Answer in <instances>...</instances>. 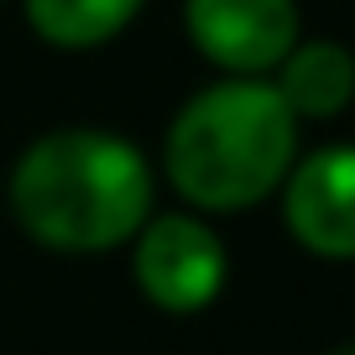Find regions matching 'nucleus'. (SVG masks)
<instances>
[{
    "label": "nucleus",
    "mask_w": 355,
    "mask_h": 355,
    "mask_svg": "<svg viewBox=\"0 0 355 355\" xmlns=\"http://www.w3.org/2000/svg\"><path fill=\"white\" fill-rule=\"evenodd\" d=\"M329 355H355V345H345V350H329Z\"/></svg>",
    "instance_id": "nucleus-8"
},
{
    "label": "nucleus",
    "mask_w": 355,
    "mask_h": 355,
    "mask_svg": "<svg viewBox=\"0 0 355 355\" xmlns=\"http://www.w3.org/2000/svg\"><path fill=\"white\" fill-rule=\"evenodd\" d=\"M298 115L272 78L225 73L183 100L162 141V173L178 199L204 214L256 209L298 162Z\"/></svg>",
    "instance_id": "nucleus-2"
},
{
    "label": "nucleus",
    "mask_w": 355,
    "mask_h": 355,
    "mask_svg": "<svg viewBox=\"0 0 355 355\" xmlns=\"http://www.w3.org/2000/svg\"><path fill=\"white\" fill-rule=\"evenodd\" d=\"M131 241L136 288L162 313H199L220 298L230 277V251L199 214H146Z\"/></svg>",
    "instance_id": "nucleus-3"
},
{
    "label": "nucleus",
    "mask_w": 355,
    "mask_h": 355,
    "mask_svg": "<svg viewBox=\"0 0 355 355\" xmlns=\"http://www.w3.org/2000/svg\"><path fill=\"white\" fill-rule=\"evenodd\" d=\"M272 73H277L272 78L277 94L298 121H334L355 100V53L334 37H313V42L298 37Z\"/></svg>",
    "instance_id": "nucleus-6"
},
{
    "label": "nucleus",
    "mask_w": 355,
    "mask_h": 355,
    "mask_svg": "<svg viewBox=\"0 0 355 355\" xmlns=\"http://www.w3.org/2000/svg\"><path fill=\"white\" fill-rule=\"evenodd\" d=\"M298 0H183V32L214 68L266 78L298 42Z\"/></svg>",
    "instance_id": "nucleus-4"
},
{
    "label": "nucleus",
    "mask_w": 355,
    "mask_h": 355,
    "mask_svg": "<svg viewBox=\"0 0 355 355\" xmlns=\"http://www.w3.org/2000/svg\"><path fill=\"white\" fill-rule=\"evenodd\" d=\"M11 214L37 245L68 256L125 245L157 199L152 162L136 141L94 125L47 131L11 167Z\"/></svg>",
    "instance_id": "nucleus-1"
},
{
    "label": "nucleus",
    "mask_w": 355,
    "mask_h": 355,
    "mask_svg": "<svg viewBox=\"0 0 355 355\" xmlns=\"http://www.w3.org/2000/svg\"><path fill=\"white\" fill-rule=\"evenodd\" d=\"M146 0H26V21L42 42L84 53V47H105L141 16Z\"/></svg>",
    "instance_id": "nucleus-7"
},
{
    "label": "nucleus",
    "mask_w": 355,
    "mask_h": 355,
    "mask_svg": "<svg viewBox=\"0 0 355 355\" xmlns=\"http://www.w3.org/2000/svg\"><path fill=\"white\" fill-rule=\"evenodd\" d=\"M282 220L303 251L355 261V146L334 141L298 157L282 178Z\"/></svg>",
    "instance_id": "nucleus-5"
}]
</instances>
